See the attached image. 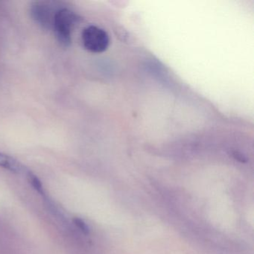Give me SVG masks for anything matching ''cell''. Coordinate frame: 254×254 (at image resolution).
Listing matches in <instances>:
<instances>
[{"instance_id":"obj_1","label":"cell","mask_w":254,"mask_h":254,"mask_svg":"<svg viewBox=\"0 0 254 254\" xmlns=\"http://www.w3.org/2000/svg\"><path fill=\"white\" fill-rule=\"evenodd\" d=\"M78 17L69 8H59L55 14L53 29L56 39L63 47H69L72 43V32Z\"/></svg>"},{"instance_id":"obj_2","label":"cell","mask_w":254,"mask_h":254,"mask_svg":"<svg viewBox=\"0 0 254 254\" xmlns=\"http://www.w3.org/2000/svg\"><path fill=\"white\" fill-rule=\"evenodd\" d=\"M83 45L92 53H102L108 50L110 38L104 29L96 26L85 28L81 34Z\"/></svg>"},{"instance_id":"obj_3","label":"cell","mask_w":254,"mask_h":254,"mask_svg":"<svg viewBox=\"0 0 254 254\" xmlns=\"http://www.w3.org/2000/svg\"><path fill=\"white\" fill-rule=\"evenodd\" d=\"M57 10L53 8L50 2L37 1L31 4L29 13L32 20L38 26L49 30L53 29V20Z\"/></svg>"},{"instance_id":"obj_4","label":"cell","mask_w":254,"mask_h":254,"mask_svg":"<svg viewBox=\"0 0 254 254\" xmlns=\"http://www.w3.org/2000/svg\"><path fill=\"white\" fill-rule=\"evenodd\" d=\"M0 167L3 168L14 174L26 173L29 169L23 166L17 159L8 154L0 152Z\"/></svg>"},{"instance_id":"obj_5","label":"cell","mask_w":254,"mask_h":254,"mask_svg":"<svg viewBox=\"0 0 254 254\" xmlns=\"http://www.w3.org/2000/svg\"><path fill=\"white\" fill-rule=\"evenodd\" d=\"M26 174L28 182L32 186V188H33L35 191H38L41 195L45 196L46 193L45 191H44V186H43L42 182H41L39 178H38L35 174H34L33 172L29 170L28 171Z\"/></svg>"},{"instance_id":"obj_6","label":"cell","mask_w":254,"mask_h":254,"mask_svg":"<svg viewBox=\"0 0 254 254\" xmlns=\"http://www.w3.org/2000/svg\"><path fill=\"white\" fill-rule=\"evenodd\" d=\"M72 221H73L74 224H75L84 234L89 235V233H90V228H89L87 224H86L81 218H77L76 217V218H74Z\"/></svg>"}]
</instances>
